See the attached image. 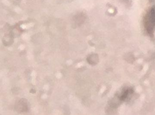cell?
<instances>
[{
	"label": "cell",
	"instance_id": "cell-1",
	"mask_svg": "<svg viewBox=\"0 0 155 115\" xmlns=\"http://www.w3.org/2000/svg\"><path fill=\"white\" fill-rule=\"evenodd\" d=\"M15 108L17 112L25 113L29 110L30 105L27 99L24 98L20 99L16 102Z\"/></svg>",
	"mask_w": 155,
	"mask_h": 115
}]
</instances>
